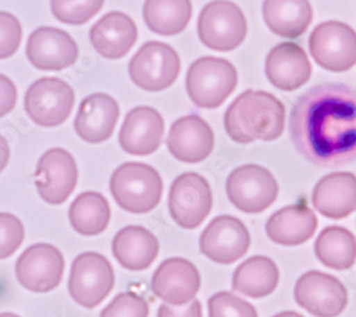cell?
Instances as JSON below:
<instances>
[{
  "instance_id": "obj_1",
  "label": "cell",
  "mask_w": 356,
  "mask_h": 317,
  "mask_svg": "<svg viewBox=\"0 0 356 317\" xmlns=\"http://www.w3.org/2000/svg\"><path fill=\"white\" fill-rule=\"evenodd\" d=\"M293 146L309 162L337 168L356 160V90L321 84L302 94L289 117Z\"/></svg>"
},
{
  "instance_id": "obj_2",
  "label": "cell",
  "mask_w": 356,
  "mask_h": 317,
  "mask_svg": "<svg viewBox=\"0 0 356 317\" xmlns=\"http://www.w3.org/2000/svg\"><path fill=\"white\" fill-rule=\"evenodd\" d=\"M224 127L229 138L238 144L274 141L285 128V107L270 93L247 90L225 111Z\"/></svg>"
},
{
  "instance_id": "obj_3",
  "label": "cell",
  "mask_w": 356,
  "mask_h": 317,
  "mask_svg": "<svg viewBox=\"0 0 356 317\" xmlns=\"http://www.w3.org/2000/svg\"><path fill=\"white\" fill-rule=\"evenodd\" d=\"M163 180L148 164L126 162L117 166L110 178V192L122 209L130 214L153 211L163 196Z\"/></svg>"
},
{
  "instance_id": "obj_4",
  "label": "cell",
  "mask_w": 356,
  "mask_h": 317,
  "mask_svg": "<svg viewBox=\"0 0 356 317\" xmlns=\"http://www.w3.org/2000/svg\"><path fill=\"white\" fill-rule=\"evenodd\" d=\"M238 74L235 67L220 57H201L195 60L186 77V90L200 108L220 107L235 90Z\"/></svg>"
},
{
  "instance_id": "obj_5",
  "label": "cell",
  "mask_w": 356,
  "mask_h": 317,
  "mask_svg": "<svg viewBox=\"0 0 356 317\" xmlns=\"http://www.w3.org/2000/svg\"><path fill=\"white\" fill-rule=\"evenodd\" d=\"M197 33L204 46L216 51H231L247 36V19L229 0H213L198 16Z\"/></svg>"
},
{
  "instance_id": "obj_6",
  "label": "cell",
  "mask_w": 356,
  "mask_h": 317,
  "mask_svg": "<svg viewBox=\"0 0 356 317\" xmlns=\"http://www.w3.org/2000/svg\"><path fill=\"white\" fill-rule=\"evenodd\" d=\"M181 70L178 53L161 42H147L131 57L129 76L144 92H163L174 84Z\"/></svg>"
},
{
  "instance_id": "obj_7",
  "label": "cell",
  "mask_w": 356,
  "mask_h": 317,
  "mask_svg": "<svg viewBox=\"0 0 356 317\" xmlns=\"http://www.w3.org/2000/svg\"><path fill=\"white\" fill-rule=\"evenodd\" d=\"M280 187L271 172L255 164L235 168L227 178L229 203L245 214H259L278 198Z\"/></svg>"
},
{
  "instance_id": "obj_8",
  "label": "cell",
  "mask_w": 356,
  "mask_h": 317,
  "mask_svg": "<svg viewBox=\"0 0 356 317\" xmlns=\"http://www.w3.org/2000/svg\"><path fill=\"white\" fill-rule=\"evenodd\" d=\"M114 282V271L106 256L97 252H84L72 264L69 293L80 306L95 309L110 295Z\"/></svg>"
},
{
  "instance_id": "obj_9",
  "label": "cell",
  "mask_w": 356,
  "mask_h": 317,
  "mask_svg": "<svg viewBox=\"0 0 356 317\" xmlns=\"http://www.w3.org/2000/svg\"><path fill=\"white\" fill-rule=\"evenodd\" d=\"M74 92L70 84L57 77H42L27 89L24 110L40 127L62 126L72 114Z\"/></svg>"
},
{
  "instance_id": "obj_10",
  "label": "cell",
  "mask_w": 356,
  "mask_h": 317,
  "mask_svg": "<svg viewBox=\"0 0 356 317\" xmlns=\"http://www.w3.org/2000/svg\"><path fill=\"white\" fill-rule=\"evenodd\" d=\"M213 208L209 181L197 172L178 175L168 194V209L174 222L184 229L198 228Z\"/></svg>"
},
{
  "instance_id": "obj_11",
  "label": "cell",
  "mask_w": 356,
  "mask_h": 317,
  "mask_svg": "<svg viewBox=\"0 0 356 317\" xmlns=\"http://www.w3.org/2000/svg\"><path fill=\"white\" fill-rule=\"evenodd\" d=\"M309 51L322 69L348 71L356 65V32L342 22L321 23L309 36Z\"/></svg>"
},
{
  "instance_id": "obj_12",
  "label": "cell",
  "mask_w": 356,
  "mask_h": 317,
  "mask_svg": "<svg viewBox=\"0 0 356 317\" xmlns=\"http://www.w3.org/2000/svg\"><path fill=\"white\" fill-rule=\"evenodd\" d=\"M16 277L24 289L47 293L60 284L65 272L62 252L50 243L29 246L16 262Z\"/></svg>"
},
{
  "instance_id": "obj_13",
  "label": "cell",
  "mask_w": 356,
  "mask_h": 317,
  "mask_svg": "<svg viewBox=\"0 0 356 317\" xmlns=\"http://www.w3.org/2000/svg\"><path fill=\"white\" fill-rule=\"evenodd\" d=\"M295 302L315 317H338L348 306L341 280L319 271L304 273L295 284Z\"/></svg>"
},
{
  "instance_id": "obj_14",
  "label": "cell",
  "mask_w": 356,
  "mask_h": 317,
  "mask_svg": "<svg viewBox=\"0 0 356 317\" xmlns=\"http://www.w3.org/2000/svg\"><path fill=\"white\" fill-rule=\"evenodd\" d=\"M251 237L247 226L235 216L214 218L200 237V250L210 261L231 265L248 252Z\"/></svg>"
},
{
  "instance_id": "obj_15",
  "label": "cell",
  "mask_w": 356,
  "mask_h": 317,
  "mask_svg": "<svg viewBox=\"0 0 356 317\" xmlns=\"http://www.w3.org/2000/svg\"><path fill=\"white\" fill-rule=\"evenodd\" d=\"M35 178L36 188L44 203L62 205L77 185V164L69 151L58 147L50 148L40 157Z\"/></svg>"
},
{
  "instance_id": "obj_16",
  "label": "cell",
  "mask_w": 356,
  "mask_h": 317,
  "mask_svg": "<svg viewBox=\"0 0 356 317\" xmlns=\"http://www.w3.org/2000/svg\"><path fill=\"white\" fill-rule=\"evenodd\" d=\"M26 57L39 70L58 71L76 63L79 46L67 32L43 26L29 36Z\"/></svg>"
},
{
  "instance_id": "obj_17",
  "label": "cell",
  "mask_w": 356,
  "mask_h": 317,
  "mask_svg": "<svg viewBox=\"0 0 356 317\" xmlns=\"http://www.w3.org/2000/svg\"><path fill=\"white\" fill-rule=\"evenodd\" d=\"M200 287L198 269L184 257L165 259L152 277L153 293L171 306H184L193 302Z\"/></svg>"
},
{
  "instance_id": "obj_18",
  "label": "cell",
  "mask_w": 356,
  "mask_h": 317,
  "mask_svg": "<svg viewBox=\"0 0 356 317\" xmlns=\"http://www.w3.org/2000/svg\"><path fill=\"white\" fill-rule=\"evenodd\" d=\"M164 137L163 115L148 105L130 110L118 132V144L124 153L145 157L156 153Z\"/></svg>"
},
{
  "instance_id": "obj_19",
  "label": "cell",
  "mask_w": 356,
  "mask_h": 317,
  "mask_svg": "<svg viewBox=\"0 0 356 317\" xmlns=\"http://www.w3.org/2000/svg\"><path fill=\"white\" fill-rule=\"evenodd\" d=\"M167 148L178 161L187 164L201 162L213 153V128L200 115L188 114L170 127Z\"/></svg>"
},
{
  "instance_id": "obj_20",
  "label": "cell",
  "mask_w": 356,
  "mask_h": 317,
  "mask_svg": "<svg viewBox=\"0 0 356 317\" xmlns=\"http://www.w3.org/2000/svg\"><path fill=\"white\" fill-rule=\"evenodd\" d=\"M311 74V62L298 44L281 43L266 55L265 76L278 90H298L309 81Z\"/></svg>"
},
{
  "instance_id": "obj_21",
  "label": "cell",
  "mask_w": 356,
  "mask_h": 317,
  "mask_svg": "<svg viewBox=\"0 0 356 317\" xmlns=\"http://www.w3.org/2000/svg\"><path fill=\"white\" fill-rule=\"evenodd\" d=\"M118 117V103L106 93H96L81 101L74 120V130L86 142L100 144L113 135Z\"/></svg>"
},
{
  "instance_id": "obj_22",
  "label": "cell",
  "mask_w": 356,
  "mask_h": 317,
  "mask_svg": "<svg viewBox=\"0 0 356 317\" xmlns=\"http://www.w3.org/2000/svg\"><path fill=\"white\" fill-rule=\"evenodd\" d=\"M138 31L134 20L123 12L104 15L90 28V43L95 50L108 60L124 57L137 42Z\"/></svg>"
},
{
  "instance_id": "obj_23",
  "label": "cell",
  "mask_w": 356,
  "mask_h": 317,
  "mask_svg": "<svg viewBox=\"0 0 356 317\" xmlns=\"http://www.w3.org/2000/svg\"><path fill=\"white\" fill-rule=\"evenodd\" d=\"M315 209L326 218L342 219L356 211V175L332 172L318 181L312 192Z\"/></svg>"
},
{
  "instance_id": "obj_24",
  "label": "cell",
  "mask_w": 356,
  "mask_h": 317,
  "mask_svg": "<svg viewBox=\"0 0 356 317\" xmlns=\"http://www.w3.org/2000/svg\"><path fill=\"white\" fill-rule=\"evenodd\" d=\"M111 250L117 262L131 272H141L152 266L160 250L156 235L143 226L130 225L115 234Z\"/></svg>"
},
{
  "instance_id": "obj_25",
  "label": "cell",
  "mask_w": 356,
  "mask_h": 317,
  "mask_svg": "<svg viewBox=\"0 0 356 317\" xmlns=\"http://www.w3.org/2000/svg\"><path fill=\"white\" fill-rule=\"evenodd\" d=\"M316 226L318 219L308 207L289 205L271 215L265 230L274 243L298 246L314 237Z\"/></svg>"
},
{
  "instance_id": "obj_26",
  "label": "cell",
  "mask_w": 356,
  "mask_h": 317,
  "mask_svg": "<svg viewBox=\"0 0 356 317\" xmlns=\"http://www.w3.org/2000/svg\"><path fill=\"white\" fill-rule=\"evenodd\" d=\"M262 16L273 33L296 39L307 32L314 12L309 0H264Z\"/></svg>"
},
{
  "instance_id": "obj_27",
  "label": "cell",
  "mask_w": 356,
  "mask_h": 317,
  "mask_svg": "<svg viewBox=\"0 0 356 317\" xmlns=\"http://www.w3.org/2000/svg\"><path fill=\"white\" fill-rule=\"evenodd\" d=\"M278 283V266L268 256L258 255L247 259L232 275V289L254 299L270 296Z\"/></svg>"
},
{
  "instance_id": "obj_28",
  "label": "cell",
  "mask_w": 356,
  "mask_h": 317,
  "mask_svg": "<svg viewBox=\"0 0 356 317\" xmlns=\"http://www.w3.org/2000/svg\"><path fill=\"white\" fill-rule=\"evenodd\" d=\"M193 15L191 0H145L143 19L160 36H175L186 31Z\"/></svg>"
},
{
  "instance_id": "obj_29",
  "label": "cell",
  "mask_w": 356,
  "mask_h": 317,
  "mask_svg": "<svg viewBox=\"0 0 356 317\" xmlns=\"http://www.w3.org/2000/svg\"><path fill=\"white\" fill-rule=\"evenodd\" d=\"M111 209L107 199L100 192L87 191L80 194L69 208L72 228L83 237L103 234L108 226Z\"/></svg>"
},
{
  "instance_id": "obj_30",
  "label": "cell",
  "mask_w": 356,
  "mask_h": 317,
  "mask_svg": "<svg viewBox=\"0 0 356 317\" xmlns=\"http://www.w3.org/2000/svg\"><path fill=\"white\" fill-rule=\"evenodd\" d=\"M315 253L325 266L335 271L350 269L356 262V238L342 226H328L315 242Z\"/></svg>"
},
{
  "instance_id": "obj_31",
  "label": "cell",
  "mask_w": 356,
  "mask_h": 317,
  "mask_svg": "<svg viewBox=\"0 0 356 317\" xmlns=\"http://www.w3.org/2000/svg\"><path fill=\"white\" fill-rule=\"evenodd\" d=\"M104 0H50L53 16L65 24L80 26L92 20L103 8Z\"/></svg>"
},
{
  "instance_id": "obj_32",
  "label": "cell",
  "mask_w": 356,
  "mask_h": 317,
  "mask_svg": "<svg viewBox=\"0 0 356 317\" xmlns=\"http://www.w3.org/2000/svg\"><path fill=\"white\" fill-rule=\"evenodd\" d=\"M209 317H258L255 307L231 292H218L209 299Z\"/></svg>"
},
{
  "instance_id": "obj_33",
  "label": "cell",
  "mask_w": 356,
  "mask_h": 317,
  "mask_svg": "<svg viewBox=\"0 0 356 317\" xmlns=\"http://www.w3.org/2000/svg\"><path fill=\"white\" fill-rule=\"evenodd\" d=\"M150 309L144 298L133 293H118L100 313V317H148Z\"/></svg>"
},
{
  "instance_id": "obj_34",
  "label": "cell",
  "mask_w": 356,
  "mask_h": 317,
  "mask_svg": "<svg viewBox=\"0 0 356 317\" xmlns=\"http://www.w3.org/2000/svg\"><path fill=\"white\" fill-rule=\"evenodd\" d=\"M24 241V226L13 214L0 212V261L10 257Z\"/></svg>"
},
{
  "instance_id": "obj_35",
  "label": "cell",
  "mask_w": 356,
  "mask_h": 317,
  "mask_svg": "<svg viewBox=\"0 0 356 317\" xmlns=\"http://www.w3.org/2000/svg\"><path fill=\"white\" fill-rule=\"evenodd\" d=\"M22 42V24L19 19L9 13L0 12V60L12 57Z\"/></svg>"
},
{
  "instance_id": "obj_36",
  "label": "cell",
  "mask_w": 356,
  "mask_h": 317,
  "mask_svg": "<svg viewBox=\"0 0 356 317\" xmlns=\"http://www.w3.org/2000/svg\"><path fill=\"white\" fill-rule=\"evenodd\" d=\"M16 101L17 89L15 83L9 77L0 74V119L13 111Z\"/></svg>"
},
{
  "instance_id": "obj_37",
  "label": "cell",
  "mask_w": 356,
  "mask_h": 317,
  "mask_svg": "<svg viewBox=\"0 0 356 317\" xmlns=\"http://www.w3.org/2000/svg\"><path fill=\"white\" fill-rule=\"evenodd\" d=\"M157 317H202V309L198 300H193L188 306L184 305V307L161 305Z\"/></svg>"
},
{
  "instance_id": "obj_38",
  "label": "cell",
  "mask_w": 356,
  "mask_h": 317,
  "mask_svg": "<svg viewBox=\"0 0 356 317\" xmlns=\"http://www.w3.org/2000/svg\"><path fill=\"white\" fill-rule=\"evenodd\" d=\"M10 160V148L5 137L0 135V172H2Z\"/></svg>"
},
{
  "instance_id": "obj_39",
  "label": "cell",
  "mask_w": 356,
  "mask_h": 317,
  "mask_svg": "<svg viewBox=\"0 0 356 317\" xmlns=\"http://www.w3.org/2000/svg\"><path fill=\"white\" fill-rule=\"evenodd\" d=\"M273 317H304V316L300 314V313H296V311H281V313H278Z\"/></svg>"
},
{
  "instance_id": "obj_40",
  "label": "cell",
  "mask_w": 356,
  "mask_h": 317,
  "mask_svg": "<svg viewBox=\"0 0 356 317\" xmlns=\"http://www.w3.org/2000/svg\"><path fill=\"white\" fill-rule=\"evenodd\" d=\"M0 317H20L15 313H10V311H6V313H0Z\"/></svg>"
}]
</instances>
